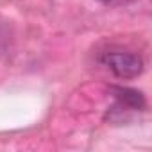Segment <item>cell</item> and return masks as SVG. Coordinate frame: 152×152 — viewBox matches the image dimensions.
I'll return each mask as SVG.
<instances>
[{
	"label": "cell",
	"mask_w": 152,
	"mask_h": 152,
	"mask_svg": "<svg viewBox=\"0 0 152 152\" xmlns=\"http://www.w3.org/2000/svg\"><path fill=\"white\" fill-rule=\"evenodd\" d=\"M111 91L116 97L118 104L129 111H141L145 107V97L138 90L124 88V86H111Z\"/></svg>",
	"instance_id": "obj_2"
},
{
	"label": "cell",
	"mask_w": 152,
	"mask_h": 152,
	"mask_svg": "<svg viewBox=\"0 0 152 152\" xmlns=\"http://www.w3.org/2000/svg\"><path fill=\"white\" fill-rule=\"evenodd\" d=\"M99 2H102V4H115V2H118V0H99Z\"/></svg>",
	"instance_id": "obj_3"
},
{
	"label": "cell",
	"mask_w": 152,
	"mask_h": 152,
	"mask_svg": "<svg viewBox=\"0 0 152 152\" xmlns=\"http://www.w3.org/2000/svg\"><path fill=\"white\" fill-rule=\"evenodd\" d=\"M102 64H106L118 79H134L143 72V59L127 50H107L100 57Z\"/></svg>",
	"instance_id": "obj_1"
}]
</instances>
